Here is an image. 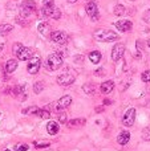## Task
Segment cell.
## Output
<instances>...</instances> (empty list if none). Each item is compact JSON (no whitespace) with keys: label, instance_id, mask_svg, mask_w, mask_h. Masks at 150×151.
<instances>
[{"label":"cell","instance_id":"1","mask_svg":"<svg viewBox=\"0 0 150 151\" xmlns=\"http://www.w3.org/2000/svg\"><path fill=\"white\" fill-rule=\"evenodd\" d=\"M93 36H94V39L97 41L101 42H112L118 40V35L114 31H110V29H98V31L94 32Z\"/></svg>","mask_w":150,"mask_h":151},{"label":"cell","instance_id":"2","mask_svg":"<svg viewBox=\"0 0 150 151\" xmlns=\"http://www.w3.org/2000/svg\"><path fill=\"white\" fill-rule=\"evenodd\" d=\"M47 65L49 70H57L63 66V57L58 53H52L47 58Z\"/></svg>","mask_w":150,"mask_h":151},{"label":"cell","instance_id":"3","mask_svg":"<svg viewBox=\"0 0 150 151\" xmlns=\"http://www.w3.org/2000/svg\"><path fill=\"white\" fill-rule=\"evenodd\" d=\"M36 11V3L33 0H24L20 5V15L27 17Z\"/></svg>","mask_w":150,"mask_h":151},{"label":"cell","instance_id":"4","mask_svg":"<svg viewBox=\"0 0 150 151\" xmlns=\"http://www.w3.org/2000/svg\"><path fill=\"white\" fill-rule=\"evenodd\" d=\"M49 37H50V40H52L53 42L60 44V45L66 44V41H68V35H66L65 32H63V31H53V32H50Z\"/></svg>","mask_w":150,"mask_h":151},{"label":"cell","instance_id":"5","mask_svg":"<svg viewBox=\"0 0 150 151\" xmlns=\"http://www.w3.org/2000/svg\"><path fill=\"white\" fill-rule=\"evenodd\" d=\"M74 80H76L74 74L69 73V72H64L57 77V83L61 86H69L74 82Z\"/></svg>","mask_w":150,"mask_h":151},{"label":"cell","instance_id":"6","mask_svg":"<svg viewBox=\"0 0 150 151\" xmlns=\"http://www.w3.org/2000/svg\"><path fill=\"white\" fill-rule=\"evenodd\" d=\"M85 11H87L88 16H89L93 21L98 20L100 15H98V7H97V3L96 1H89L88 3L87 7H85Z\"/></svg>","mask_w":150,"mask_h":151},{"label":"cell","instance_id":"7","mask_svg":"<svg viewBox=\"0 0 150 151\" xmlns=\"http://www.w3.org/2000/svg\"><path fill=\"white\" fill-rule=\"evenodd\" d=\"M15 55L17 56L19 60L27 61V60H31V58L33 57V49H32V48H28V47H21Z\"/></svg>","mask_w":150,"mask_h":151},{"label":"cell","instance_id":"8","mask_svg":"<svg viewBox=\"0 0 150 151\" xmlns=\"http://www.w3.org/2000/svg\"><path fill=\"white\" fill-rule=\"evenodd\" d=\"M124 52H125V45L122 44V42L116 44L113 47V49H112V60H113L114 63H117L118 60H121L122 56H124Z\"/></svg>","mask_w":150,"mask_h":151},{"label":"cell","instance_id":"9","mask_svg":"<svg viewBox=\"0 0 150 151\" xmlns=\"http://www.w3.org/2000/svg\"><path fill=\"white\" fill-rule=\"evenodd\" d=\"M136 119V109L130 107L129 110H126V113L124 114V118H122V125L126 126V127H130L133 126Z\"/></svg>","mask_w":150,"mask_h":151},{"label":"cell","instance_id":"10","mask_svg":"<svg viewBox=\"0 0 150 151\" xmlns=\"http://www.w3.org/2000/svg\"><path fill=\"white\" fill-rule=\"evenodd\" d=\"M40 66H41V60H40V57H32L31 60H29L28 65H27V70L31 74H36L37 72H39Z\"/></svg>","mask_w":150,"mask_h":151},{"label":"cell","instance_id":"11","mask_svg":"<svg viewBox=\"0 0 150 151\" xmlns=\"http://www.w3.org/2000/svg\"><path fill=\"white\" fill-rule=\"evenodd\" d=\"M114 27L118 29L120 32H129L133 28V23L130 20H118L114 23Z\"/></svg>","mask_w":150,"mask_h":151},{"label":"cell","instance_id":"12","mask_svg":"<svg viewBox=\"0 0 150 151\" xmlns=\"http://www.w3.org/2000/svg\"><path fill=\"white\" fill-rule=\"evenodd\" d=\"M11 94H12L15 98H17L19 101H25L27 99V94H25V89H24V86H15V88L11 90Z\"/></svg>","mask_w":150,"mask_h":151},{"label":"cell","instance_id":"13","mask_svg":"<svg viewBox=\"0 0 150 151\" xmlns=\"http://www.w3.org/2000/svg\"><path fill=\"white\" fill-rule=\"evenodd\" d=\"M113 89H114V82L113 81H105V82H102L100 85V90H101V93L102 94H109V93H112L113 91Z\"/></svg>","mask_w":150,"mask_h":151},{"label":"cell","instance_id":"14","mask_svg":"<svg viewBox=\"0 0 150 151\" xmlns=\"http://www.w3.org/2000/svg\"><path fill=\"white\" fill-rule=\"evenodd\" d=\"M129 141H130V133L126 130H122L121 133L118 134V137H117V142H118L120 145H122V146L129 143Z\"/></svg>","mask_w":150,"mask_h":151},{"label":"cell","instance_id":"15","mask_svg":"<svg viewBox=\"0 0 150 151\" xmlns=\"http://www.w3.org/2000/svg\"><path fill=\"white\" fill-rule=\"evenodd\" d=\"M16 69H17V61H16L15 58H11V60H8L7 64H5V66H4L5 73L11 74V73H13Z\"/></svg>","mask_w":150,"mask_h":151},{"label":"cell","instance_id":"16","mask_svg":"<svg viewBox=\"0 0 150 151\" xmlns=\"http://www.w3.org/2000/svg\"><path fill=\"white\" fill-rule=\"evenodd\" d=\"M72 104V97L71 96H63L57 102V107L58 109H66L68 106H71Z\"/></svg>","mask_w":150,"mask_h":151},{"label":"cell","instance_id":"17","mask_svg":"<svg viewBox=\"0 0 150 151\" xmlns=\"http://www.w3.org/2000/svg\"><path fill=\"white\" fill-rule=\"evenodd\" d=\"M58 130H60V127H58V123L55 122V121H50V122H48L47 125V131L49 135H56V134L58 133Z\"/></svg>","mask_w":150,"mask_h":151},{"label":"cell","instance_id":"18","mask_svg":"<svg viewBox=\"0 0 150 151\" xmlns=\"http://www.w3.org/2000/svg\"><path fill=\"white\" fill-rule=\"evenodd\" d=\"M66 123H68L69 127H81V126H84L87 123V119L85 118H77V119H72Z\"/></svg>","mask_w":150,"mask_h":151},{"label":"cell","instance_id":"19","mask_svg":"<svg viewBox=\"0 0 150 151\" xmlns=\"http://www.w3.org/2000/svg\"><path fill=\"white\" fill-rule=\"evenodd\" d=\"M89 60L92 61L93 64H98L101 61V58H102V56H101V52H98V50H93V52L89 53Z\"/></svg>","mask_w":150,"mask_h":151},{"label":"cell","instance_id":"20","mask_svg":"<svg viewBox=\"0 0 150 151\" xmlns=\"http://www.w3.org/2000/svg\"><path fill=\"white\" fill-rule=\"evenodd\" d=\"M35 115H37V117L41 118V119H49L50 113L48 111L47 109H37L36 113H35Z\"/></svg>","mask_w":150,"mask_h":151},{"label":"cell","instance_id":"21","mask_svg":"<svg viewBox=\"0 0 150 151\" xmlns=\"http://www.w3.org/2000/svg\"><path fill=\"white\" fill-rule=\"evenodd\" d=\"M37 31L41 35H48V33H50V27L48 23H40L39 27H37Z\"/></svg>","mask_w":150,"mask_h":151},{"label":"cell","instance_id":"22","mask_svg":"<svg viewBox=\"0 0 150 151\" xmlns=\"http://www.w3.org/2000/svg\"><path fill=\"white\" fill-rule=\"evenodd\" d=\"M12 29H13V27L11 25V24H1V25H0V36H5V35H8Z\"/></svg>","mask_w":150,"mask_h":151},{"label":"cell","instance_id":"23","mask_svg":"<svg viewBox=\"0 0 150 151\" xmlns=\"http://www.w3.org/2000/svg\"><path fill=\"white\" fill-rule=\"evenodd\" d=\"M43 90H44V82H41V81H37V82L33 83V93L39 94V93H41Z\"/></svg>","mask_w":150,"mask_h":151},{"label":"cell","instance_id":"24","mask_svg":"<svg viewBox=\"0 0 150 151\" xmlns=\"http://www.w3.org/2000/svg\"><path fill=\"white\" fill-rule=\"evenodd\" d=\"M82 89H84V91L87 94H92L93 91L96 90V88H94V85H93L92 82H89V83H85L84 86H82Z\"/></svg>","mask_w":150,"mask_h":151},{"label":"cell","instance_id":"25","mask_svg":"<svg viewBox=\"0 0 150 151\" xmlns=\"http://www.w3.org/2000/svg\"><path fill=\"white\" fill-rule=\"evenodd\" d=\"M125 13V7L122 4H117L114 7V15L116 16H122Z\"/></svg>","mask_w":150,"mask_h":151},{"label":"cell","instance_id":"26","mask_svg":"<svg viewBox=\"0 0 150 151\" xmlns=\"http://www.w3.org/2000/svg\"><path fill=\"white\" fill-rule=\"evenodd\" d=\"M142 139L144 141H150V125L142 130Z\"/></svg>","mask_w":150,"mask_h":151},{"label":"cell","instance_id":"27","mask_svg":"<svg viewBox=\"0 0 150 151\" xmlns=\"http://www.w3.org/2000/svg\"><path fill=\"white\" fill-rule=\"evenodd\" d=\"M29 146L27 143H17L15 145V151H28Z\"/></svg>","mask_w":150,"mask_h":151},{"label":"cell","instance_id":"28","mask_svg":"<svg viewBox=\"0 0 150 151\" xmlns=\"http://www.w3.org/2000/svg\"><path fill=\"white\" fill-rule=\"evenodd\" d=\"M55 9V7H43L41 12L44 16H52V12Z\"/></svg>","mask_w":150,"mask_h":151},{"label":"cell","instance_id":"29","mask_svg":"<svg viewBox=\"0 0 150 151\" xmlns=\"http://www.w3.org/2000/svg\"><path fill=\"white\" fill-rule=\"evenodd\" d=\"M141 80L144 82H150V70H145L142 74H141Z\"/></svg>","mask_w":150,"mask_h":151},{"label":"cell","instance_id":"30","mask_svg":"<svg viewBox=\"0 0 150 151\" xmlns=\"http://www.w3.org/2000/svg\"><path fill=\"white\" fill-rule=\"evenodd\" d=\"M43 7H55V0H43Z\"/></svg>","mask_w":150,"mask_h":151},{"label":"cell","instance_id":"31","mask_svg":"<svg viewBox=\"0 0 150 151\" xmlns=\"http://www.w3.org/2000/svg\"><path fill=\"white\" fill-rule=\"evenodd\" d=\"M60 16H61V13H60V9H57V8L55 7V9H53V12H52V16L50 17H53V19H60Z\"/></svg>","mask_w":150,"mask_h":151},{"label":"cell","instance_id":"32","mask_svg":"<svg viewBox=\"0 0 150 151\" xmlns=\"http://www.w3.org/2000/svg\"><path fill=\"white\" fill-rule=\"evenodd\" d=\"M58 121H60L61 123H66L68 122V118H66V114H64V113H61V114H58Z\"/></svg>","mask_w":150,"mask_h":151},{"label":"cell","instance_id":"33","mask_svg":"<svg viewBox=\"0 0 150 151\" xmlns=\"http://www.w3.org/2000/svg\"><path fill=\"white\" fill-rule=\"evenodd\" d=\"M37 109H39V107H37V106H31V107H28V109H27V110H24L23 113H24V114H28V113H33V114H35Z\"/></svg>","mask_w":150,"mask_h":151},{"label":"cell","instance_id":"34","mask_svg":"<svg viewBox=\"0 0 150 151\" xmlns=\"http://www.w3.org/2000/svg\"><path fill=\"white\" fill-rule=\"evenodd\" d=\"M144 20H145V23H150V9L144 13Z\"/></svg>","mask_w":150,"mask_h":151},{"label":"cell","instance_id":"35","mask_svg":"<svg viewBox=\"0 0 150 151\" xmlns=\"http://www.w3.org/2000/svg\"><path fill=\"white\" fill-rule=\"evenodd\" d=\"M35 146L37 147V149H43V147H49V143H47V142H45V143H35Z\"/></svg>","mask_w":150,"mask_h":151},{"label":"cell","instance_id":"36","mask_svg":"<svg viewBox=\"0 0 150 151\" xmlns=\"http://www.w3.org/2000/svg\"><path fill=\"white\" fill-rule=\"evenodd\" d=\"M77 0H68V3H71V4H73V3H76Z\"/></svg>","mask_w":150,"mask_h":151},{"label":"cell","instance_id":"37","mask_svg":"<svg viewBox=\"0 0 150 151\" xmlns=\"http://www.w3.org/2000/svg\"><path fill=\"white\" fill-rule=\"evenodd\" d=\"M4 151H11V150H8V149H7V150H4Z\"/></svg>","mask_w":150,"mask_h":151},{"label":"cell","instance_id":"38","mask_svg":"<svg viewBox=\"0 0 150 151\" xmlns=\"http://www.w3.org/2000/svg\"><path fill=\"white\" fill-rule=\"evenodd\" d=\"M149 47H150V41H149Z\"/></svg>","mask_w":150,"mask_h":151},{"label":"cell","instance_id":"39","mask_svg":"<svg viewBox=\"0 0 150 151\" xmlns=\"http://www.w3.org/2000/svg\"><path fill=\"white\" fill-rule=\"evenodd\" d=\"M132 1H134V0H132Z\"/></svg>","mask_w":150,"mask_h":151}]
</instances>
